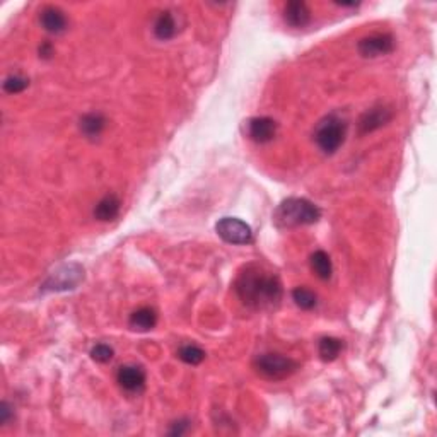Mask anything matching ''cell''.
I'll use <instances>...</instances> for the list:
<instances>
[{"label": "cell", "mask_w": 437, "mask_h": 437, "mask_svg": "<svg viewBox=\"0 0 437 437\" xmlns=\"http://www.w3.org/2000/svg\"><path fill=\"white\" fill-rule=\"evenodd\" d=\"M236 294L251 310H273L282 300V284L279 277L260 265H248L237 277Z\"/></svg>", "instance_id": "6da1fadb"}, {"label": "cell", "mask_w": 437, "mask_h": 437, "mask_svg": "<svg viewBox=\"0 0 437 437\" xmlns=\"http://www.w3.org/2000/svg\"><path fill=\"white\" fill-rule=\"evenodd\" d=\"M321 217V210L306 198H287L279 205L275 221L280 228H299V226L316 224Z\"/></svg>", "instance_id": "7a4b0ae2"}, {"label": "cell", "mask_w": 437, "mask_h": 437, "mask_svg": "<svg viewBox=\"0 0 437 437\" xmlns=\"http://www.w3.org/2000/svg\"><path fill=\"white\" fill-rule=\"evenodd\" d=\"M253 368L265 380L282 381L299 369V362L282 354H261L255 359Z\"/></svg>", "instance_id": "3957f363"}, {"label": "cell", "mask_w": 437, "mask_h": 437, "mask_svg": "<svg viewBox=\"0 0 437 437\" xmlns=\"http://www.w3.org/2000/svg\"><path fill=\"white\" fill-rule=\"evenodd\" d=\"M347 123L340 116L330 115L318 123L314 130V140L325 154H335L345 142Z\"/></svg>", "instance_id": "277c9868"}, {"label": "cell", "mask_w": 437, "mask_h": 437, "mask_svg": "<svg viewBox=\"0 0 437 437\" xmlns=\"http://www.w3.org/2000/svg\"><path fill=\"white\" fill-rule=\"evenodd\" d=\"M84 280V268L77 263L62 265L57 268L52 275L46 279V282L41 286V291H52V292H62V291H72Z\"/></svg>", "instance_id": "5b68a950"}, {"label": "cell", "mask_w": 437, "mask_h": 437, "mask_svg": "<svg viewBox=\"0 0 437 437\" xmlns=\"http://www.w3.org/2000/svg\"><path fill=\"white\" fill-rule=\"evenodd\" d=\"M216 231L218 237L229 244H249L253 241L251 228L236 217L221 218L216 226Z\"/></svg>", "instance_id": "8992f818"}, {"label": "cell", "mask_w": 437, "mask_h": 437, "mask_svg": "<svg viewBox=\"0 0 437 437\" xmlns=\"http://www.w3.org/2000/svg\"><path fill=\"white\" fill-rule=\"evenodd\" d=\"M357 50L366 58L382 57V55H388L395 50V38L388 33L370 34L359 41Z\"/></svg>", "instance_id": "52a82bcc"}, {"label": "cell", "mask_w": 437, "mask_h": 437, "mask_svg": "<svg viewBox=\"0 0 437 437\" xmlns=\"http://www.w3.org/2000/svg\"><path fill=\"white\" fill-rule=\"evenodd\" d=\"M146 370L140 366L127 364L122 366L116 374V381H118L120 388L125 389L127 393H140L146 388Z\"/></svg>", "instance_id": "ba28073f"}, {"label": "cell", "mask_w": 437, "mask_h": 437, "mask_svg": "<svg viewBox=\"0 0 437 437\" xmlns=\"http://www.w3.org/2000/svg\"><path fill=\"white\" fill-rule=\"evenodd\" d=\"M393 120V111L386 106H374L368 109L359 120V134L368 135L370 132L380 130L386 123Z\"/></svg>", "instance_id": "9c48e42d"}, {"label": "cell", "mask_w": 437, "mask_h": 437, "mask_svg": "<svg viewBox=\"0 0 437 437\" xmlns=\"http://www.w3.org/2000/svg\"><path fill=\"white\" fill-rule=\"evenodd\" d=\"M277 122L270 116H255L248 120V137L256 144H268L277 135Z\"/></svg>", "instance_id": "30bf717a"}, {"label": "cell", "mask_w": 437, "mask_h": 437, "mask_svg": "<svg viewBox=\"0 0 437 437\" xmlns=\"http://www.w3.org/2000/svg\"><path fill=\"white\" fill-rule=\"evenodd\" d=\"M40 25L48 34H62L67 31L69 21L60 7L46 6L40 13Z\"/></svg>", "instance_id": "8fae6325"}, {"label": "cell", "mask_w": 437, "mask_h": 437, "mask_svg": "<svg viewBox=\"0 0 437 437\" xmlns=\"http://www.w3.org/2000/svg\"><path fill=\"white\" fill-rule=\"evenodd\" d=\"M284 21L291 27H304L311 22V11L303 0H291L284 6Z\"/></svg>", "instance_id": "7c38bea8"}, {"label": "cell", "mask_w": 437, "mask_h": 437, "mask_svg": "<svg viewBox=\"0 0 437 437\" xmlns=\"http://www.w3.org/2000/svg\"><path fill=\"white\" fill-rule=\"evenodd\" d=\"M122 209V200L115 193H108L95 207V217L101 222L115 221Z\"/></svg>", "instance_id": "4fadbf2b"}, {"label": "cell", "mask_w": 437, "mask_h": 437, "mask_svg": "<svg viewBox=\"0 0 437 437\" xmlns=\"http://www.w3.org/2000/svg\"><path fill=\"white\" fill-rule=\"evenodd\" d=\"M176 33H178L176 18H174L171 11H162L154 22L155 38L161 41H167L171 40V38L176 36Z\"/></svg>", "instance_id": "5bb4252c"}, {"label": "cell", "mask_w": 437, "mask_h": 437, "mask_svg": "<svg viewBox=\"0 0 437 437\" xmlns=\"http://www.w3.org/2000/svg\"><path fill=\"white\" fill-rule=\"evenodd\" d=\"M128 325L135 331H149L158 325V313L149 306L139 307V310L130 314Z\"/></svg>", "instance_id": "9a60e30c"}, {"label": "cell", "mask_w": 437, "mask_h": 437, "mask_svg": "<svg viewBox=\"0 0 437 437\" xmlns=\"http://www.w3.org/2000/svg\"><path fill=\"white\" fill-rule=\"evenodd\" d=\"M104 127H106V118L101 113H88V115L82 116L79 122L82 135L88 137V139H97L103 134Z\"/></svg>", "instance_id": "2e32d148"}, {"label": "cell", "mask_w": 437, "mask_h": 437, "mask_svg": "<svg viewBox=\"0 0 437 437\" xmlns=\"http://www.w3.org/2000/svg\"><path fill=\"white\" fill-rule=\"evenodd\" d=\"M311 270L314 272V275L321 280H328L333 273V265H331V258L326 251L318 249L311 255Z\"/></svg>", "instance_id": "e0dca14e"}, {"label": "cell", "mask_w": 437, "mask_h": 437, "mask_svg": "<svg viewBox=\"0 0 437 437\" xmlns=\"http://www.w3.org/2000/svg\"><path fill=\"white\" fill-rule=\"evenodd\" d=\"M343 349V343L340 338H335V337H325L319 340L318 345V352L321 361L325 362H331L338 357Z\"/></svg>", "instance_id": "ac0fdd59"}, {"label": "cell", "mask_w": 437, "mask_h": 437, "mask_svg": "<svg viewBox=\"0 0 437 437\" xmlns=\"http://www.w3.org/2000/svg\"><path fill=\"white\" fill-rule=\"evenodd\" d=\"M292 299H294L296 306H299L300 310L310 311L318 304V298L311 289L307 287H298L292 291Z\"/></svg>", "instance_id": "d6986e66"}, {"label": "cell", "mask_w": 437, "mask_h": 437, "mask_svg": "<svg viewBox=\"0 0 437 437\" xmlns=\"http://www.w3.org/2000/svg\"><path fill=\"white\" fill-rule=\"evenodd\" d=\"M178 357H179V361H183L185 364L198 366L204 362L205 352L197 345H183L181 349L178 350Z\"/></svg>", "instance_id": "ffe728a7"}, {"label": "cell", "mask_w": 437, "mask_h": 437, "mask_svg": "<svg viewBox=\"0 0 437 437\" xmlns=\"http://www.w3.org/2000/svg\"><path fill=\"white\" fill-rule=\"evenodd\" d=\"M29 85V81L22 76H9L4 81V91L9 92V95H19Z\"/></svg>", "instance_id": "44dd1931"}, {"label": "cell", "mask_w": 437, "mask_h": 437, "mask_svg": "<svg viewBox=\"0 0 437 437\" xmlns=\"http://www.w3.org/2000/svg\"><path fill=\"white\" fill-rule=\"evenodd\" d=\"M113 349L109 345H106V343H97L96 347H92L91 350V357L92 361L99 362V364H106V362H109L113 359Z\"/></svg>", "instance_id": "7402d4cb"}, {"label": "cell", "mask_w": 437, "mask_h": 437, "mask_svg": "<svg viewBox=\"0 0 437 437\" xmlns=\"http://www.w3.org/2000/svg\"><path fill=\"white\" fill-rule=\"evenodd\" d=\"M11 405L7 403V401H4L2 405H0V422H2V425H6L7 422L11 420V417H13V412H11Z\"/></svg>", "instance_id": "603a6c76"}, {"label": "cell", "mask_w": 437, "mask_h": 437, "mask_svg": "<svg viewBox=\"0 0 437 437\" xmlns=\"http://www.w3.org/2000/svg\"><path fill=\"white\" fill-rule=\"evenodd\" d=\"M53 55V46L50 43H43L40 46V57L41 58H50Z\"/></svg>", "instance_id": "cb8c5ba5"}]
</instances>
